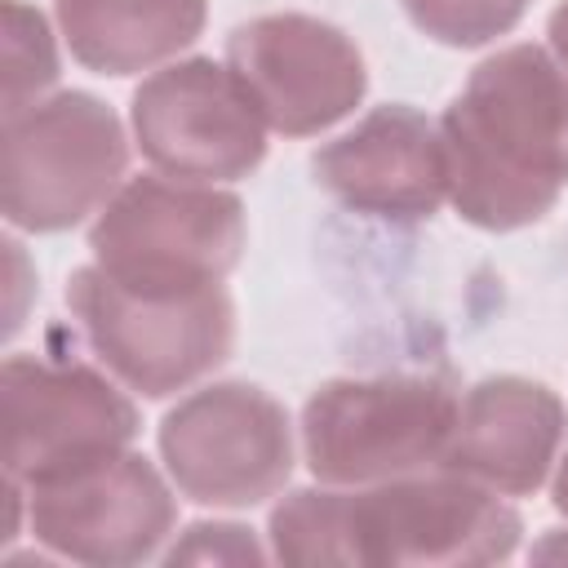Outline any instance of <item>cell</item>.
<instances>
[{"instance_id":"obj_1","label":"cell","mask_w":568,"mask_h":568,"mask_svg":"<svg viewBox=\"0 0 568 568\" xmlns=\"http://www.w3.org/2000/svg\"><path fill=\"white\" fill-rule=\"evenodd\" d=\"M519 510L444 466L359 484L297 488L271 510V555L280 564H501L519 550Z\"/></svg>"},{"instance_id":"obj_2","label":"cell","mask_w":568,"mask_h":568,"mask_svg":"<svg viewBox=\"0 0 568 568\" xmlns=\"http://www.w3.org/2000/svg\"><path fill=\"white\" fill-rule=\"evenodd\" d=\"M448 204L479 231L541 222L568 191V67L541 44L484 58L439 120Z\"/></svg>"},{"instance_id":"obj_3","label":"cell","mask_w":568,"mask_h":568,"mask_svg":"<svg viewBox=\"0 0 568 568\" xmlns=\"http://www.w3.org/2000/svg\"><path fill=\"white\" fill-rule=\"evenodd\" d=\"M240 195L186 178L124 182L89 226L93 262L142 293H195L222 284L244 253Z\"/></svg>"},{"instance_id":"obj_4","label":"cell","mask_w":568,"mask_h":568,"mask_svg":"<svg viewBox=\"0 0 568 568\" xmlns=\"http://www.w3.org/2000/svg\"><path fill=\"white\" fill-rule=\"evenodd\" d=\"M67 306L102 368L146 399L200 382L235 342V306L222 284L195 293H142L93 262L67 280Z\"/></svg>"},{"instance_id":"obj_5","label":"cell","mask_w":568,"mask_h":568,"mask_svg":"<svg viewBox=\"0 0 568 568\" xmlns=\"http://www.w3.org/2000/svg\"><path fill=\"white\" fill-rule=\"evenodd\" d=\"M457 395L435 373L324 382L302 408V457L320 484L359 488L439 466Z\"/></svg>"},{"instance_id":"obj_6","label":"cell","mask_w":568,"mask_h":568,"mask_svg":"<svg viewBox=\"0 0 568 568\" xmlns=\"http://www.w3.org/2000/svg\"><path fill=\"white\" fill-rule=\"evenodd\" d=\"M129 138L106 102L93 93H53L4 120L0 146V209L18 231L53 235L124 186Z\"/></svg>"},{"instance_id":"obj_7","label":"cell","mask_w":568,"mask_h":568,"mask_svg":"<svg viewBox=\"0 0 568 568\" xmlns=\"http://www.w3.org/2000/svg\"><path fill=\"white\" fill-rule=\"evenodd\" d=\"M160 457L182 497L244 510L288 484L293 426L284 404L262 386L213 382L169 408L160 422Z\"/></svg>"},{"instance_id":"obj_8","label":"cell","mask_w":568,"mask_h":568,"mask_svg":"<svg viewBox=\"0 0 568 568\" xmlns=\"http://www.w3.org/2000/svg\"><path fill=\"white\" fill-rule=\"evenodd\" d=\"M4 475L40 484L115 457L138 435L133 399L98 368L49 355H9L0 373Z\"/></svg>"},{"instance_id":"obj_9","label":"cell","mask_w":568,"mask_h":568,"mask_svg":"<svg viewBox=\"0 0 568 568\" xmlns=\"http://www.w3.org/2000/svg\"><path fill=\"white\" fill-rule=\"evenodd\" d=\"M138 151L164 178L186 182H235L248 178L266 155V120L213 58H186L151 71L129 106Z\"/></svg>"},{"instance_id":"obj_10","label":"cell","mask_w":568,"mask_h":568,"mask_svg":"<svg viewBox=\"0 0 568 568\" xmlns=\"http://www.w3.org/2000/svg\"><path fill=\"white\" fill-rule=\"evenodd\" d=\"M226 67L262 111L266 129L311 138L346 120L364 89V53L355 40L311 13H262L226 40Z\"/></svg>"},{"instance_id":"obj_11","label":"cell","mask_w":568,"mask_h":568,"mask_svg":"<svg viewBox=\"0 0 568 568\" xmlns=\"http://www.w3.org/2000/svg\"><path fill=\"white\" fill-rule=\"evenodd\" d=\"M22 488L31 537L75 564H142L164 546L178 519L164 475L129 448Z\"/></svg>"},{"instance_id":"obj_12","label":"cell","mask_w":568,"mask_h":568,"mask_svg":"<svg viewBox=\"0 0 568 568\" xmlns=\"http://www.w3.org/2000/svg\"><path fill=\"white\" fill-rule=\"evenodd\" d=\"M315 182L355 213L422 222L448 200L439 124L417 106L390 102L311 155Z\"/></svg>"},{"instance_id":"obj_13","label":"cell","mask_w":568,"mask_h":568,"mask_svg":"<svg viewBox=\"0 0 568 568\" xmlns=\"http://www.w3.org/2000/svg\"><path fill=\"white\" fill-rule=\"evenodd\" d=\"M564 430V399L546 382L515 373L484 377L457 399V422L439 466L501 497H528L559 462Z\"/></svg>"},{"instance_id":"obj_14","label":"cell","mask_w":568,"mask_h":568,"mask_svg":"<svg viewBox=\"0 0 568 568\" xmlns=\"http://www.w3.org/2000/svg\"><path fill=\"white\" fill-rule=\"evenodd\" d=\"M71 58L98 75H133L182 53L209 0H53Z\"/></svg>"},{"instance_id":"obj_15","label":"cell","mask_w":568,"mask_h":568,"mask_svg":"<svg viewBox=\"0 0 568 568\" xmlns=\"http://www.w3.org/2000/svg\"><path fill=\"white\" fill-rule=\"evenodd\" d=\"M58 80V44L40 9L4 0V120L44 102Z\"/></svg>"},{"instance_id":"obj_16","label":"cell","mask_w":568,"mask_h":568,"mask_svg":"<svg viewBox=\"0 0 568 568\" xmlns=\"http://www.w3.org/2000/svg\"><path fill=\"white\" fill-rule=\"evenodd\" d=\"M408 22L448 44V49H475L519 27L532 0H399Z\"/></svg>"},{"instance_id":"obj_17","label":"cell","mask_w":568,"mask_h":568,"mask_svg":"<svg viewBox=\"0 0 568 568\" xmlns=\"http://www.w3.org/2000/svg\"><path fill=\"white\" fill-rule=\"evenodd\" d=\"M266 550L240 524H191L182 541L164 550V564H257Z\"/></svg>"},{"instance_id":"obj_18","label":"cell","mask_w":568,"mask_h":568,"mask_svg":"<svg viewBox=\"0 0 568 568\" xmlns=\"http://www.w3.org/2000/svg\"><path fill=\"white\" fill-rule=\"evenodd\" d=\"M537 564H568V528H550L537 546H532Z\"/></svg>"},{"instance_id":"obj_19","label":"cell","mask_w":568,"mask_h":568,"mask_svg":"<svg viewBox=\"0 0 568 568\" xmlns=\"http://www.w3.org/2000/svg\"><path fill=\"white\" fill-rule=\"evenodd\" d=\"M546 36H550V49H555V58L568 67V0H559V4H555L550 22H546Z\"/></svg>"},{"instance_id":"obj_20","label":"cell","mask_w":568,"mask_h":568,"mask_svg":"<svg viewBox=\"0 0 568 568\" xmlns=\"http://www.w3.org/2000/svg\"><path fill=\"white\" fill-rule=\"evenodd\" d=\"M550 506L559 515H568V453L555 462V479H550Z\"/></svg>"}]
</instances>
